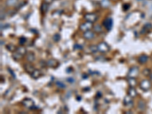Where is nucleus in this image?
Instances as JSON below:
<instances>
[{
	"mask_svg": "<svg viewBox=\"0 0 152 114\" xmlns=\"http://www.w3.org/2000/svg\"><path fill=\"white\" fill-rule=\"evenodd\" d=\"M27 41V39L25 38V37H21L20 38V41H19V43H20L21 46H23L25 43Z\"/></svg>",
	"mask_w": 152,
	"mask_h": 114,
	"instance_id": "393cba45",
	"label": "nucleus"
},
{
	"mask_svg": "<svg viewBox=\"0 0 152 114\" xmlns=\"http://www.w3.org/2000/svg\"><path fill=\"white\" fill-rule=\"evenodd\" d=\"M149 77H150V79H151V81H152V73H151V74H150Z\"/></svg>",
	"mask_w": 152,
	"mask_h": 114,
	"instance_id": "473e14b6",
	"label": "nucleus"
},
{
	"mask_svg": "<svg viewBox=\"0 0 152 114\" xmlns=\"http://www.w3.org/2000/svg\"><path fill=\"white\" fill-rule=\"evenodd\" d=\"M48 5H49V4L47 3V2H44V3H43L41 5V10L43 13H46L47 11V10H48Z\"/></svg>",
	"mask_w": 152,
	"mask_h": 114,
	"instance_id": "6ab92c4d",
	"label": "nucleus"
},
{
	"mask_svg": "<svg viewBox=\"0 0 152 114\" xmlns=\"http://www.w3.org/2000/svg\"><path fill=\"white\" fill-rule=\"evenodd\" d=\"M143 73H144V75H150V74H151V72H150V69H145L144 71H143Z\"/></svg>",
	"mask_w": 152,
	"mask_h": 114,
	"instance_id": "cd10ccee",
	"label": "nucleus"
},
{
	"mask_svg": "<svg viewBox=\"0 0 152 114\" xmlns=\"http://www.w3.org/2000/svg\"><path fill=\"white\" fill-rule=\"evenodd\" d=\"M27 54V50H26V48L24 47V46H19L16 49V50L13 52L12 54V57L16 61H18L20 60L21 59Z\"/></svg>",
	"mask_w": 152,
	"mask_h": 114,
	"instance_id": "f257e3e1",
	"label": "nucleus"
},
{
	"mask_svg": "<svg viewBox=\"0 0 152 114\" xmlns=\"http://www.w3.org/2000/svg\"><path fill=\"white\" fill-rule=\"evenodd\" d=\"M27 60L30 62H34L35 60V56L33 52H29L27 54Z\"/></svg>",
	"mask_w": 152,
	"mask_h": 114,
	"instance_id": "a211bd4d",
	"label": "nucleus"
},
{
	"mask_svg": "<svg viewBox=\"0 0 152 114\" xmlns=\"http://www.w3.org/2000/svg\"><path fill=\"white\" fill-rule=\"evenodd\" d=\"M94 36H95V33L91 30L84 32V34H83V37L86 40H92L94 37Z\"/></svg>",
	"mask_w": 152,
	"mask_h": 114,
	"instance_id": "1a4fd4ad",
	"label": "nucleus"
},
{
	"mask_svg": "<svg viewBox=\"0 0 152 114\" xmlns=\"http://www.w3.org/2000/svg\"><path fill=\"white\" fill-rule=\"evenodd\" d=\"M56 85L59 88H65V84L64 83H62V82H56Z\"/></svg>",
	"mask_w": 152,
	"mask_h": 114,
	"instance_id": "a878e982",
	"label": "nucleus"
},
{
	"mask_svg": "<svg viewBox=\"0 0 152 114\" xmlns=\"http://www.w3.org/2000/svg\"><path fill=\"white\" fill-rule=\"evenodd\" d=\"M92 28H93V23L89 22V21H86V22L81 24V25H80V27H79L80 30L81 31H83V32L90 31V30L92 29Z\"/></svg>",
	"mask_w": 152,
	"mask_h": 114,
	"instance_id": "0eeeda50",
	"label": "nucleus"
},
{
	"mask_svg": "<svg viewBox=\"0 0 152 114\" xmlns=\"http://www.w3.org/2000/svg\"><path fill=\"white\" fill-rule=\"evenodd\" d=\"M128 84L130 87L135 88L136 85V80L135 78H128Z\"/></svg>",
	"mask_w": 152,
	"mask_h": 114,
	"instance_id": "f3484780",
	"label": "nucleus"
},
{
	"mask_svg": "<svg viewBox=\"0 0 152 114\" xmlns=\"http://www.w3.org/2000/svg\"><path fill=\"white\" fill-rule=\"evenodd\" d=\"M97 18H98L97 15L94 13H88L84 15V19L86 20V21H89L91 23L96 22Z\"/></svg>",
	"mask_w": 152,
	"mask_h": 114,
	"instance_id": "423d86ee",
	"label": "nucleus"
},
{
	"mask_svg": "<svg viewBox=\"0 0 152 114\" xmlns=\"http://www.w3.org/2000/svg\"><path fill=\"white\" fill-rule=\"evenodd\" d=\"M139 86H140V88L142 89V91H149L151 88L152 84L151 81H149L148 79H144V80H143V81L141 82Z\"/></svg>",
	"mask_w": 152,
	"mask_h": 114,
	"instance_id": "f03ea898",
	"label": "nucleus"
},
{
	"mask_svg": "<svg viewBox=\"0 0 152 114\" xmlns=\"http://www.w3.org/2000/svg\"><path fill=\"white\" fill-rule=\"evenodd\" d=\"M74 46H75V47H74V50H81V49L83 48V46L78 45V44H76V45H75Z\"/></svg>",
	"mask_w": 152,
	"mask_h": 114,
	"instance_id": "c85d7f7f",
	"label": "nucleus"
},
{
	"mask_svg": "<svg viewBox=\"0 0 152 114\" xmlns=\"http://www.w3.org/2000/svg\"><path fill=\"white\" fill-rule=\"evenodd\" d=\"M101 5L103 8H108L110 5V2L109 0H102L101 2Z\"/></svg>",
	"mask_w": 152,
	"mask_h": 114,
	"instance_id": "aec40b11",
	"label": "nucleus"
},
{
	"mask_svg": "<svg viewBox=\"0 0 152 114\" xmlns=\"http://www.w3.org/2000/svg\"><path fill=\"white\" fill-rule=\"evenodd\" d=\"M123 104L125 106H132L133 104V101H132V97H131L130 96H126L124 98V100H123Z\"/></svg>",
	"mask_w": 152,
	"mask_h": 114,
	"instance_id": "f8f14e48",
	"label": "nucleus"
},
{
	"mask_svg": "<svg viewBox=\"0 0 152 114\" xmlns=\"http://www.w3.org/2000/svg\"><path fill=\"white\" fill-rule=\"evenodd\" d=\"M30 75H31V77L33 78H34V79H37V78H38L41 75V72L40 70H38V69H34V72L30 74Z\"/></svg>",
	"mask_w": 152,
	"mask_h": 114,
	"instance_id": "2eb2a0df",
	"label": "nucleus"
},
{
	"mask_svg": "<svg viewBox=\"0 0 152 114\" xmlns=\"http://www.w3.org/2000/svg\"><path fill=\"white\" fill-rule=\"evenodd\" d=\"M97 50L99 52H102V53H105V52H107L110 50V46L105 43V42H101L97 46Z\"/></svg>",
	"mask_w": 152,
	"mask_h": 114,
	"instance_id": "7ed1b4c3",
	"label": "nucleus"
},
{
	"mask_svg": "<svg viewBox=\"0 0 152 114\" xmlns=\"http://www.w3.org/2000/svg\"><path fill=\"white\" fill-rule=\"evenodd\" d=\"M138 109L140 110H144L145 109V106H146V104L143 101V100H140L138 104Z\"/></svg>",
	"mask_w": 152,
	"mask_h": 114,
	"instance_id": "412c9836",
	"label": "nucleus"
},
{
	"mask_svg": "<svg viewBox=\"0 0 152 114\" xmlns=\"http://www.w3.org/2000/svg\"><path fill=\"white\" fill-rule=\"evenodd\" d=\"M9 72H11V75H13V78H15V77H16V76H15V75H14V73H13V72H12V71H11V69H9Z\"/></svg>",
	"mask_w": 152,
	"mask_h": 114,
	"instance_id": "2f4dec72",
	"label": "nucleus"
},
{
	"mask_svg": "<svg viewBox=\"0 0 152 114\" xmlns=\"http://www.w3.org/2000/svg\"><path fill=\"white\" fill-rule=\"evenodd\" d=\"M22 105L24 106H25L26 108L30 109V110H33L34 107H35L34 100L32 99H30V98H25V99H24L22 100Z\"/></svg>",
	"mask_w": 152,
	"mask_h": 114,
	"instance_id": "20e7f679",
	"label": "nucleus"
},
{
	"mask_svg": "<svg viewBox=\"0 0 152 114\" xmlns=\"http://www.w3.org/2000/svg\"><path fill=\"white\" fill-rule=\"evenodd\" d=\"M24 68L25 71H26L27 72L29 73V74H31V73L34 72V70L35 69L34 67L32 65H30V64H25V65H24Z\"/></svg>",
	"mask_w": 152,
	"mask_h": 114,
	"instance_id": "4468645a",
	"label": "nucleus"
},
{
	"mask_svg": "<svg viewBox=\"0 0 152 114\" xmlns=\"http://www.w3.org/2000/svg\"><path fill=\"white\" fill-rule=\"evenodd\" d=\"M128 95H129V96H130V97H132V98L135 97H136V95H137V91H136V90H135L134 88L130 87V88H129V91H128Z\"/></svg>",
	"mask_w": 152,
	"mask_h": 114,
	"instance_id": "dca6fc26",
	"label": "nucleus"
},
{
	"mask_svg": "<svg viewBox=\"0 0 152 114\" xmlns=\"http://www.w3.org/2000/svg\"><path fill=\"white\" fill-rule=\"evenodd\" d=\"M19 0H6L5 4L8 7H14L18 3Z\"/></svg>",
	"mask_w": 152,
	"mask_h": 114,
	"instance_id": "ddd939ff",
	"label": "nucleus"
},
{
	"mask_svg": "<svg viewBox=\"0 0 152 114\" xmlns=\"http://www.w3.org/2000/svg\"><path fill=\"white\" fill-rule=\"evenodd\" d=\"M47 65L50 68H56L59 65V62L55 59H51L47 62Z\"/></svg>",
	"mask_w": 152,
	"mask_h": 114,
	"instance_id": "9d476101",
	"label": "nucleus"
},
{
	"mask_svg": "<svg viewBox=\"0 0 152 114\" xmlns=\"http://www.w3.org/2000/svg\"><path fill=\"white\" fill-rule=\"evenodd\" d=\"M66 80H67V82H69V83H71V84H73L74 82H75V79H74L73 78H71V77H70V78H68Z\"/></svg>",
	"mask_w": 152,
	"mask_h": 114,
	"instance_id": "c756f323",
	"label": "nucleus"
},
{
	"mask_svg": "<svg viewBox=\"0 0 152 114\" xmlns=\"http://www.w3.org/2000/svg\"><path fill=\"white\" fill-rule=\"evenodd\" d=\"M53 1H54V0H44V2H47V3H48V4H50V3H52Z\"/></svg>",
	"mask_w": 152,
	"mask_h": 114,
	"instance_id": "7c9ffc66",
	"label": "nucleus"
},
{
	"mask_svg": "<svg viewBox=\"0 0 152 114\" xmlns=\"http://www.w3.org/2000/svg\"><path fill=\"white\" fill-rule=\"evenodd\" d=\"M94 31H96V32H101V31H102V28L101 25H95L94 26Z\"/></svg>",
	"mask_w": 152,
	"mask_h": 114,
	"instance_id": "b1692460",
	"label": "nucleus"
},
{
	"mask_svg": "<svg viewBox=\"0 0 152 114\" xmlns=\"http://www.w3.org/2000/svg\"><path fill=\"white\" fill-rule=\"evenodd\" d=\"M151 24H145L144 26V30H147V31H148V30H150L151 28Z\"/></svg>",
	"mask_w": 152,
	"mask_h": 114,
	"instance_id": "bb28decb",
	"label": "nucleus"
},
{
	"mask_svg": "<svg viewBox=\"0 0 152 114\" xmlns=\"http://www.w3.org/2000/svg\"><path fill=\"white\" fill-rule=\"evenodd\" d=\"M113 21L111 18H107L103 21V26L107 31L111 30L113 28Z\"/></svg>",
	"mask_w": 152,
	"mask_h": 114,
	"instance_id": "6e6552de",
	"label": "nucleus"
},
{
	"mask_svg": "<svg viewBox=\"0 0 152 114\" xmlns=\"http://www.w3.org/2000/svg\"><path fill=\"white\" fill-rule=\"evenodd\" d=\"M6 49H7L8 50H9L10 52H14L15 50H16V49H17V48H15V46L14 45H12V44H9V45H8V46H6Z\"/></svg>",
	"mask_w": 152,
	"mask_h": 114,
	"instance_id": "4be33fe9",
	"label": "nucleus"
},
{
	"mask_svg": "<svg viewBox=\"0 0 152 114\" xmlns=\"http://www.w3.org/2000/svg\"><path fill=\"white\" fill-rule=\"evenodd\" d=\"M148 59H149V57L147 55L142 54L138 58V62H139L140 64H144L148 61Z\"/></svg>",
	"mask_w": 152,
	"mask_h": 114,
	"instance_id": "9b49d317",
	"label": "nucleus"
},
{
	"mask_svg": "<svg viewBox=\"0 0 152 114\" xmlns=\"http://www.w3.org/2000/svg\"><path fill=\"white\" fill-rule=\"evenodd\" d=\"M139 74V69L137 66L132 67L129 72H128V78H136Z\"/></svg>",
	"mask_w": 152,
	"mask_h": 114,
	"instance_id": "39448f33",
	"label": "nucleus"
},
{
	"mask_svg": "<svg viewBox=\"0 0 152 114\" xmlns=\"http://www.w3.org/2000/svg\"><path fill=\"white\" fill-rule=\"evenodd\" d=\"M52 39L55 42L60 41V40L61 39V36L60 33H55L53 36H52Z\"/></svg>",
	"mask_w": 152,
	"mask_h": 114,
	"instance_id": "5701e85b",
	"label": "nucleus"
}]
</instances>
